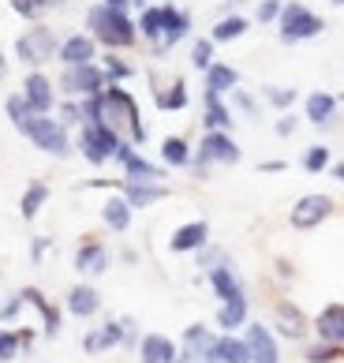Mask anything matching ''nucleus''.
<instances>
[{
  "label": "nucleus",
  "mask_w": 344,
  "mask_h": 363,
  "mask_svg": "<svg viewBox=\"0 0 344 363\" xmlns=\"http://www.w3.org/2000/svg\"><path fill=\"white\" fill-rule=\"evenodd\" d=\"M8 72H11V60H8V52L0 49V86L8 83Z\"/></svg>",
  "instance_id": "nucleus-57"
},
{
  "label": "nucleus",
  "mask_w": 344,
  "mask_h": 363,
  "mask_svg": "<svg viewBox=\"0 0 344 363\" xmlns=\"http://www.w3.org/2000/svg\"><path fill=\"white\" fill-rule=\"evenodd\" d=\"M120 330H124V348H127V352H135V345H139V337H142L139 322L131 318V315H120Z\"/></svg>",
  "instance_id": "nucleus-50"
},
{
  "label": "nucleus",
  "mask_w": 344,
  "mask_h": 363,
  "mask_svg": "<svg viewBox=\"0 0 344 363\" xmlns=\"http://www.w3.org/2000/svg\"><path fill=\"white\" fill-rule=\"evenodd\" d=\"M120 195L131 203V210H150L157 203L168 199V187L165 184H147V180H120Z\"/></svg>",
  "instance_id": "nucleus-28"
},
{
  "label": "nucleus",
  "mask_w": 344,
  "mask_h": 363,
  "mask_svg": "<svg viewBox=\"0 0 344 363\" xmlns=\"http://www.w3.org/2000/svg\"><path fill=\"white\" fill-rule=\"evenodd\" d=\"M270 326L273 333L281 341H292V345H303L311 337V318L307 311L296 303V300H288V296H277L273 307H270Z\"/></svg>",
  "instance_id": "nucleus-8"
},
{
  "label": "nucleus",
  "mask_w": 344,
  "mask_h": 363,
  "mask_svg": "<svg viewBox=\"0 0 344 363\" xmlns=\"http://www.w3.org/2000/svg\"><path fill=\"white\" fill-rule=\"evenodd\" d=\"M214 60H217V42H214V38H210V34L191 38V68L195 72H206Z\"/></svg>",
  "instance_id": "nucleus-40"
},
{
  "label": "nucleus",
  "mask_w": 344,
  "mask_h": 363,
  "mask_svg": "<svg viewBox=\"0 0 344 363\" xmlns=\"http://www.w3.org/2000/svg\"><path fill=\"white\" fill-rule=\"evenodd\" d=\"M16 330H19V341H23V356L34 352V345H38V337H42V330H38V326H16Z\"/></svg>",
  "instance_id": "nucleus-53"
},
{
  "label": "nucleus",
  "mask_w": 344,
  "mask_h": 363,
  "mask_svg": "<svg viewBox=\"0 0 344 363\" xmlns=\"http://www.w3.org/2000/svg\"><path fill=\"white\" fill-rule=\"evenodd\" d=\"M83 352L86 356H105L113 348H124V330H120V318H105L101 326H90L83 333Z\"/></svg>",
  "instance_id": "nucleus-21"
},
{
  "label": "nucleus",
  "mask_w": 344,
  "mask_h": 363,
  "mask_svg": "<svg viewBox=\"0 0 344 363\" xmlns=\"http://www.w3.org/2000/svg\"><path fill=\"white\" fill-rule=\"evenodd\" d=\"M273 281H277V285H292V281H296V266L288 259H273Z\"/></svg>",
  "instance_id": "nucleus-51"
},
{
  "label": "nucleus",
  "mask_w": 344,
  "mask_h": 363,
  "mask_svg": "<svg viewBox=\"0 0 344 363\" xmlns=\"http://www.w3.org/2000/svg\"><path fill=\"white\" fill-rule=\"evenodd\" d=\"M311 337L333 341L344 348V303H326L319 315L311 318Z\"/></svg>",
  "instance_id": "nucleus-27"
},
{
  "label": "nucleus",
  "mask_w": 344,
  "mask_h": 363,
  "mask_svg": "<svg viewBox=\"0 0 344 363\" xmlns=\"http://www.w3.org/2000/svg\"><path fill=\"white\" fill-rule=\"evenodd\" d=\"M120 259H124L127 266H135V262H139V251H131V247H124V251H120Z\"/></svg>",
  "instance_id": "nucleus-59"
},
{
  "label": "nucleus",
  "mask_w": 344,
  "mask_h": 363,
  "mask_svg": "<svg viewBox=\"0 0 344 363\" xmlns=\"http://www.w3.org/2000/svg\"><path fill=\"white\" fill-rule=\"evenodd\" d=\"M337 116H340V98H337V94H329V90H311L307 98H303V120H307L311 128L329 131V128L337 124Z\"/></svg>",
  "instance_id": "nucleus-17"
},
{
  "label": "nucleus",
  "mask_w": 344,
  "mask_h": 363,
  "mask_svg": "<svg viewBox=\"0 0 344 363\" xmlns=\"http://www.w3.org/2000/svg\"><path fill=\"white\" fill-rule=\"evenodd\" d=\"M105 4H113V8H131V0H105Z\"/></svg>",
  "instance_id": "nucleus-61"
},
{
  "label": "nucleus",
  "mask_w": 344,
  "mask_h": 363,
  "mask_svg": "<svg viewBox=\"0 0 344 363\" xmlns=\"http://www.w3.org/2000/svg\"><path fill=\"white\" fill-rule=\"evenodd\" d=\"M86 34L98 42V49H113V52H131L139 45V26H135V16L131 8H113L98 0V4L86 8Z\"/></svg>",
  "instance_id": "nucleus-1"
},
{
  "label": "nucleus",
  "mask_w": 344,
  "mask_h": 363,
  "mask_svg": "<svg viewBox=\"0 0 344 363\" xmlns=\"http://www.w3.org/2000/svg\"><path fill=\"white\" fill-rule=\"evenodd\" d=\"M255 169L262 172V177H270V172H285V169H288V161H285V157H270V161H258Z\"/></svg>",
  "instance_id": "nucleus-55"
},
{
  "label": "nucleus",
  "mask_w": 344,
  "mask_h": 363,
  "mask_svg": "<svg viewBox=\"0 0 344 363\" xmlns=\"http://www.w3.org/2000/svg\"><path fill=\"white\" fill-rule=\"evenodd\" d=\"M105 86H109V79H105L101 64H75V68H60L57 75V90L60 98H94V94H101Z\"/></svg>",
  "instance_id": "nucleus-9"
},
{
  "label": "nucleus",
  "mask_w": 344,
  "mask_h": 363,
  "mask_svg": "<svg viewBox=\"0 0 344 363\" xmlns=\"http://www.w3.org/2000/svg\"><path fill=\"white\" fill-rule=\"evenodd\" d=\"M150 86H154V105L161 113H183L191 105V86H188L183 75L168 79V83H161L157 75H150Z\"/></svg>",
  "instance_id": "nucleus-20"
},
{
  "label": "nucleus",
  "mask_w": 344,
  "mask_h": 363,
  "mask_svg": "<svg viewBox=\"0 0 344 363\" xmlns=\"http://www.w3.org/2000/svg\"><path fill=\"white\" fill-rule=\"evenodd\" d=\"M247 30H251V19L243 11H221L217 23L210 26V38H214L217 45H229V42H240Z\"/></svg>",
  "instance_id": "nucleus-32"
},
{
  "label": "nucleus",
  "mask_w": 344,
  "mask_h": 363,
  "mask_svg": "<svg viewBox=\"0 0 344 363\" xmlns=\"http://www.w3.org/2000/svg\"><path fill=\"white\" fill-rule=\"evenodd\" d=\"M135 26H139V42H147V49L161 45V30H165V11H161V4L139 8Z\"/></svg>",
  "instance_id": "nucleus-33"
},
{
  "label": "nucleus",
  "mask_w": 344,
  "mask_h": 363,
  "mask_svg": "<svg viewBox=\"0 0 344 363\" xmlns=\"http://www.w3.org/2000/svg\"><path fill=\"white\" fill-rule=\"evenodd\" d=\"M49 199H52V187L45 180H30L23 187V195H19V218L23 221H38L42 210L49 206Z\"/></svg>",
  "instance_id": "nucleus-31"
},
{
  "label": "nucleus",
  "mask_w": 344,
  "mask_h": 363,
  "mask_svg": "<svg viewBox=\"0 0 344 363\" xmlns=\"http://www.w3.org/2000/svg\"><path fill=\"white\" fill-rule=\"evenodd\" d=\"M19 94L26 98V105H30V113L34 116H45L57 109V101H60V90H57V79H52L45 68H30L23 75V83H19Z\"/></svg>",
  "instance_id": "nucleus-10"
},
{
  "label": "nucleus",
  "mask_w": 344,
  "mask_h": 363,
  "mask_svg": "<svg viewBox=\"0 0 344 363\" xmlns=\"http://www.w3.org/2000/svg\"><path fill=\"white\" fill-rule=\"evenodd\" d=\"M4 116H8V124L16 128V131H23V124L34 116V113H30V105H26V98H23L19 90H16V94H8V98H4Z\"/></svg>",
  "instance_id": "nucleus-43"
},
{
  "label": "nucleus",
  "mask_w": 344,
  "mask_h": 363,
  "mask_svg": "<svg viewBox=\"0 0 344 363\" xmlns=\"http://www.w3.org/2000/svg\"><path fill=\"white\" fill-rule=\"evenodd\" d=\"M326 4H333V8H344V0H326Z\"/></svg>",
  "instance_id": "nucleus-63"
},
{
  "label": "nucleus",
  "mask_w": 344,
  "mask_h": 363,
  "mask_svg": "<svg viewBox=\"0 0 344 363\" xmlns=\"http://www.w3.org/2000/svg\"><path fill=\"white\" fill-rule=\"evenodd\" d=\"M52 116H57L68 131H79V128L86 124V116H83V101H79V98H60V101H57V109H52Z\"/></svg>",
  "instance_id": "nucleus-39"
},
{
  "label": "nucleus",
  "mask_w": 344,
  "mask_h": 363,
  "mask_svg": "<svg viewBox=\"0 0 344 363\" xmlns=\"http://www.w3.org/2000/svg\"><path fill=\"white\" fill-rule=\"evenodd\" d=\"M19 135L30 143L38 154H45V157L64 161V157H71V154H75V131H68L52 113H45V116H30V120L23 124Z\"/></svg>",
  "instance_id": "nucleus-3"
},
{
  "label": "nucleus",
  "mask_w": 344,
  "mask_h": 363,
  "mask_svg": "<svg viewBox=\"0 0 344 363\" xmlns=\"http://www.w3.org/2000/svg\"><path fill=\"white\" fill-rule=\"evenodd\" d=\"M98 64H101V72H105V79H109V83H131V79H135V64H131L124 52L101 49Z\"/></svg>",
  "instance_id": "nucleus-35"
},
{
  "label": "nucleus",
  "mask_w": 344,
  "mask_h": 363,
  "mask_svg": "<svg viewBox=\"0 0 344 363\" xmlns=\"http://www.w3.org/2000/svg\"><path fill=\"white\" fill-rule=\"evenodd\" d=\"M273 131H277L281 139H292L296 131H299V116H296L292 109H288V113H281V116L273 120Z\"/></svg>",
  "instance_id": "nucleus-49"
},
{
  "label": "nucleus",
  "mask_w": 344,
  "mask_h": 363,
  "mask_svg": "<svg viewBox=\"0 0 344 363\" xmlns=\"http://www.w3.org/2000/svg\"><path fill=\"white\" fill-rule=\"evenodd\" d=\"M333 213H337V199L333 195L307 191V195H299L296 203L288 206V225H292L296 233H314V228H322Z\"/></svg>",
  "instance_id": "nucleus-7"
},
{
  "label": "nucleus",
  "mask_w": 344,
  "mask_h": 363,
  "mask_svg": "<svg viewBox=\"0 0 344 363\" xmlns=\"http://www.w3.org/2000/svg\"><path fill=\"white\" fill-rule=\"evenodd\" d=\"M202 281L210 285V292L217 296V303H221V300H236V296H247V285H243V277L236 274V262H232V259L221 262V266H214V270H206Z\"/></svg>",
  "instance_id": "nucleus-22"
},
{
  "label": "nucleus",
  "mask_w": 344,
  "mask_h": 363,
  "mask_svg": "<svg viewBox=\"0 0 344 363\" xmlns=\"http://www.w3.org/2000/svg\"><path fill=\"white\" fill-rule=\"evenodd\" d=\"M277 38L281 45H303V42H314V38L326 34V16H319L314 8L299 4V0H285L281 16H277Z\"/></svg>",
  "instance_id": "nucleus-5"
},
{
  "label": "nucleus",
  "mask_w": 344,
  "mask_h": 363,
  "mask_svg": "<svg viewBox=\"0 0 344 363\" xmlns=\"http://www.w3.org/2000/svg\"><path fill=\"white\" fill-rule=\"evenodd\" d=\"M191 157H195V143H191L188 135H165L161 143H157V161H161L165 169L188 172Z\"/></svg>",
  "instance_id": "nucleus-30"
},
{
  "label": "nucleus",
  "mask_w": 344,
  "mask_h": 363,
  "mask_svg": "<svg viewBox=\"0 0 344 363\" xmlns=\"http://www.w3.org/2000/svg\"><path fill=\"white\" fill-rule=\"evenodd\" d=\"M236 128V113L224 94L202 90V131H232Z\"/></svg>",
  "instance_id": "nucleus-25"
},
{
  "label": "nucleus",
  "mask_w": 344,
  "mask_h": 363,
  "mask_svg": "<svg viewBox=\"0 0 344 363\" xmlns=\"http://www.w3.org/2000/svg\"><path fill=\"white\" fill-rule=\"evenodd\" d=\"M296 101H299L296 86H262V105H270V109H277V113H288Z\"/></svg>",
  "instance_id": "nucleus-41"
},
{
  "label": "nucleus",
  "mask_w": 344,
  "mask_h": 363,
  "mask_svg": "<svg viewBox=\"0 0 344 363\" xmlns=\"http://www.w3.org/2000/svg\"><path fill=\"white\" fill-rule=\"evenodd\" d=\"M101 57L98 42L90 38L86 30H75V34H64L60 45H57V64L60 68H75V64H94Z\"/></svg>",
  "instance_id": "nucleus-18"
},
{
  "label": "nucleus",
  "mask_w": 344,
  "mask_h": 363,
  "mask_svg": "<svg viewBox=\"0 0 344 363\" xmlns=\"http://www.w3.org/2000/svg\"><path fill=\"white\" fill-rule=\"evenodd\" d=\"M329 177H333L337 184H344V161H333V165H329Z\"/></svg>",
  "instance_id": "nucleus-58"
},
{
  "label": "nucleus",
  "mask_w": 344,
  "mask_h": 363,
  "mask_svg": "<svg viewBox=\"0 0 344 363\" xmlns=\"http://www.w3.org/2000/svg\"><path fill=\"white\" fill-rule=\"evenodd\" d=\"M150 4V0H131V8H147Z\"/></svg>",
  "instance_id": "nucleus-62"
},
{
  "label": "nucleus",
  "mask_w": 344,
  "mask_h": 363,
  "mask_svg": "<svg viewBox=\"0 0 344 363\" xmlns=\"http://www.w3.org/2000/svg\"><path fill=\"white\" fill-rule=\"evenodd\" d=\"M101 289L94 285V281H75V285L64 292V315H71L79 322H90V318H98L101 315Z\"/></svg>",
  "instance_id": "nucleus-16"
},
{
  "label": "nucleus",
  "mask_w": 344,
  "mask_h": 363,
  "mask_svg": "<svg viewBox=\"0 0 344 363\" xmlns=\"http://www.w3.org/2000/svg\"><path fill=\"white\" fill-rule=\"evenodd\" d=\"M101 98H105V124L116 128L124 139H131L135 146H147L150 128H147V120H142V109H139L135 94H131L124 83H109Z\"/></svg>",
  "instance_id": "nucleus-2"
},
{
  "label": "nucleus",
  "mask_w": 344,
  "mask_h": 363,
  "mask_svg": "<svg viewBox=\"0 0 344 363\" xmlns=\"http://www.w3.org/2000/svg\"><path fill=\"white\" fill-rule=\"evenodd\" d=\"M240 86V72L232 68V64H224V60H214L210 68L202 72V90H214V94H229Z\"/></svg>",
  "instance_id": "nucleus-34"
},
{
  "label": "nucleus",
  "mask_w": 344,
  "mask_h": 363,
  "mask_svg": "<svg viewBox=\"0 0 344 363\" xmlns=\"http://www.w3.org/2000/svg\"><path fill=\"white\" fill-rule=\"evenodd\" d=\"M57 45H60V34L42 19V23H26V30L11 42V57H16L26 72L30 68H45V64L57 60Z\"/></svg>",
  "instance_id": "nucleus-4"
},
{
  "label": "nucleus",
  "mask_w": 344,
  "mask_h": 363,
  "mask_svg": "<svg viewBox=\"0 0 344 363\" xmlns=\"http://www.w3.org/2000/svg\"><path fill=\"white\" fill-rule=\"evenodd\" d=\"M8 11L16 19H23V23H42L45 16H42V8L34 4V0H8Z\"/></svg>",
  "instance_id": "nucleus-48"
},
{
  "label": "nucleus",
  "mask_w": 344,
  "mask_h": 363,
  "mask_svg": "<svg viewBox=\"0 0 344 363\" xmlns=\"http://www.w3.org/2000/svg\"><path fill=\"white\" fill-rule=\"evenodd\" d=\"M217 341V330L214 326H206V322H191V326H183L180 333V356H188V359H202L210 348H214Z\"/></svg>",
  "instance_id": "nucleus-29"
},
{
  "label": "nucleus",
  "mask_w": 344,
  "mask_h": 363,
  "mask_svg": "<svg viewBox=\"0 0 344 363\" xmlns=\"http://www.w3.org/2000/svg\"><path fill=\"white\" fill-rule=\"evenodd\" d=\"M229 259H232V255L224 251V247H217L214 240H210V244H206L202 251L195 255V266H198V270L206 274V270H214V266H221V262H229Z\"/></svg>",
  "instance_id": "nucleus-45"
},
{
  "label": "nucleus",
  "mask_w": 344,
  "mask_h": 363,
  "mask_svg": "<svg viewBox=\"0 0 344 363\" xmlns=\"http://www.w3.org/2000/svg\"><path fill=\"white\" fill-rule=\"evenodd\" d=\"M38 8H42V16H52V11H64L71 4V0H34Z\"/></svg>",
  "instance_id": "nucleus-56"
},
{
  "label": "nucleus",
  "mask_w": 344,
  "mask_h": 363,
  "mask_svg": "<svg viewBox=\"0 0 344 363\" xmlns=\"http://www.w3.org/2000/svg\"><path fill=\"white\" fill-rule=\"evenodd\" d=\"M340 359H344V348L333 341H322V337L303 341V363H340Z\"/></svg>",
  "instance_id": "nucleus-37"
},
{
  "label": "nucleus",
  "mask_w": 344,
  "mask_h": 363,
  "mask_svg": "<svg viewBox=\"0 0 344 363\" xmlns=\"http://www.w3.org/2000/svg\"><path fill=\"white\" fill-rule=\"evenodd\" d=\"M23 356V341L16 326H0V363H16Z\"/></svg>",
  "instance_id": "nucleus-44"
},
{
  "label": "nucleus",
  "mask_w": 344,
  "mask_h": 363,
  "mask_svg": "<svg viewBox=\"0 0 344 363\" xmlns=\"http://www.w3.org/2000/svg\"><path fill=\"white\" fill-rule=\"evenodd\" d=\"M210 240H214V228H210V221L202 218H195V221H183L172 228V236H168V251L172 255H198Z\"/></svg>",
  "instance_id": "nucleus-19"
},
{
  "label": "nucleus",
  "mask_w": 344,
  "mask_h": 363,
  "mask_svg": "<svg viewBox=\"0 0 344 363\" xmlns=\"http://www.w3.org/2000/svg\"><path fill=\"white\" fill-rule=\"evenodd\" d=\"M210 352H217L224 363H251L243 333H217V341H214V348H210Z\"/></svg>",
  "instance_id": "nucleus-36"
},
{
  "label": "nucleus",
  "mask_w": 344,
  "mask_h": 363,
  "mask_svg": "<svg viewBox=\"0 0 344 363\" xmlns=\"http://www.w3.org/2000/svg\"><path fill=\"white\" fill-rule=\"evenodd\" d=\"M180 363H195V359H188V356H180Z\"/></svg>",
  "instance_id": "nucleus-64"
},
{
  "label": "nucleus",
  "mask_w": 344,
  "mask_h": 363,
  "mask_svg": "<svg viewBox=\"0 0 344 363\" xmlns=\"http://www.w3.org/2000/svg\"><path fill=\"white\" fill-rule=\"evenodd\" d=\"M98 213H101V225L109 228L113 236H124V233H131L135 210H131V203H127V199H124L120 191L105 195V199H101V206H98Z\"/></svg>",
  "instance_id": "nucleus-24"
},
{
  "label": "nucleus",
  "mask_w": 344,
  "mask_h": 363,
  "mask_svg": "<svg viewBox=\"0 0 344 363\" xmlns=\"http://www.w3.org/2000/svg\"><path fill=\"white\" fill-rule=\"evenodd\" d=\"M49 251H52V240L49 236H30V262L34 266H42Z\"/></svg>",
  "instance_id": "nucleus-52"
},
{
  "label": "nucleus",
  "mask_w": 344,
  "mask_h": 363,
  "mask_svg": "<svg viewBox=\"0 0 344 363\" xmlns=\"http://www.w3.org/2000/svg\"><path fill=\"white\" fill-rule=\"evenodd\" d=\"M198 363H224V359H221L217 352H206V356H202V359H198Z\"/></svg>",
  "instance_id": "nucleus-60"
},
{
  "label": "nucleus",
  "mask_w": 344,
  "mask_h": 363,
  "mask_svg": "<svg viewBox=\"0 0 344 363\" xmlns=\"http://www.w3.org/2000/svg\"><path fill=\"white\" fill-rule=\"evenodd\" d=\"M243 341H247L251 363H281V337L273 333L270 322H255V318H251L243 326Z\"/></svg>",
  "instance_id": "nucleus-15"
},
{
  "label": "nucleus",
  "mask_w": 344,
  "mask_h": 363,
  "mask_svg": "<svg viewBox=\"0 0 344 363\" xmlns=\"http://www.w3.org/2000/svg\"><path fill=\"white\" fill-rule=\"evenodd\" d=\"M247 322H251V296H236V300L217 303V315H214L217 333H243Z\"/></svg>",
  "instance_id": "nucleus-26"
},
{
  "label": "nucleus",
  "mask_w": 344,
  "mask_h": 363,
  "mask_svg": "<svg viewBox=\"0 0 344 363\" xmlns=\"http://www.w3.org/2000/svg\"><path fill=\"white\" fill-rule=\"evenodd\" d=\"M329 165H333V150H329L326 143H314L299 154V169L307 172V177H322V172H329Z\"/></svg>",
  "instance_id": "nucleus-38"
},
{
  "label": "nucleus",
  "mask_w": 344,
  "mask_h": 363,
  "mask_svg": "<svg viewBox=\"0 0 344 363\" xmlns=\"http://www.w3.org/2000/svg\"><path fill=\"white\" fill-rule=\"evenodd\" d=\"M23 311H26V300H23V292L16 289L4 303H0V326H16V322L23 318Z\"/></svg>",
  "instance_id": "nucleus-46"
},
{
  "label": "nucleus",
  "mask_w": 344,
  "mask_h": 363,
  "mask_svg": "<svg viewBox=\"0 0 344 363\" xmlns=\"http://www.w3.org/2000/svg\"><path fill=\"white\" fill-rule=\"evenodd\" d=\"M188 172H191V177L195 180H210V172H214V165H210V161H202V157H191V165H188Z\"/></svg>",
  "instance_id": "nucleus-54"
},
{
  "label": "nucleus",
  "mask_w": 344,
  "mask_h": 363,
  "mask_svg": "<svg viewBox=\"0 0 344 363\" xmlns=\"http://www.w3.org/2000/svg\"><path fill=\"white\" fill-rule=\"evenodd\" d=\"M135 356L139 363H180V341H172L168 333H142Z\"/></svg>",
  "instance_id": "nucleus-23"
},
{
  "label": "nucleus",
  "mask_w": 344,
  "mask_h": 363,
  "mask_svg": "<svg viewBox=\"0 0 344 363\" xmlns=\"http://www.w3.org/2000/svg\"><path fill=\"white\" fill-rule=\"evenodd\" d=\"M195 154L214 169H232L243 161V146L232 139V131H202V139L195 143Z\"/></svg>",
  "instance_id": "nucleus-11"
},
{
  "label": "nucleus",
  "mask_w": 344,
  "mask_h": 363,
  "mask_svg": "<svg viewBox=\"0 0 344 363\" xmlns=\"http://www.w3.org/2000/svg\"><path fill=\"white\" fill-rule=\"evenodd\" d=\"M109 266H113V251L105 240L98 236H86V240H79V247L71 255V270L83 277V281H98L109 274Z\"/></svg>",
  "instance_id": "nucleus-12"
},
{
  "label": "nucleus",
  "mask_w": 344,
  "mask_h": 363,
  "mask_svg": "<svg viewBox=\"0 0 344 363\" xmlns=\"http://www.w3.org/2000/svg\"><path fill=\"white\" fill-rule=\"evenodd\" d=\"M281 8H285V0H258V4H255V16H251V23L273 26L277 16H281Z\"/></svg>",
  "instance_id": "nucleus-47"
},
{
  "label": "nucleus",
  "mask_w": 344,
  "mask_h": 363,
  "mask_svg": "<svg viewBox=\"0 0 344 363\" xmlns=\"http://www.w3.org/2000/svg\"><path fill=\"white\" fill-rule=\"evenodd\" d=\"M229 105H232V113H240V116H247V120H258V116H262V98H255V94L243 90V86H236V90L229 94Z\"/></svg>",
  "instance_id": "nucleus-42"
},
{
  "label": "nucleus",
  "mask_w": 344,
  "mask_h": 363,
  "mask_svg": "<svg viewBox=\"0 0 344 363\" xmlns=\"http://www.w3.org/2000/svg\"><path fill=\"white\" fill-rule=\"evenodd\" d=\"M161 11H165V30H161V45H154L150 49V57H168L172 49H176L180 42H188L191 38V30H195V19H191V11L188 8H180V4H172V0H165L161 4Z\"/></svg>",
  "instance_id": "nucleus-13"
},
{
  "label": "nucleus",
  "mask_w": 344,
  "mask_h": 363,
  "mask_svg": "<svg viewBox=\"0 0 344 363\" xmlns=\"http://www.w3.org/2000/svg\"><path fill=\"white\" fill-rule=\"evenodd\" d=\"M19 292H23L26 307H30V311L38 315V322H42V326H38V330H42V337L45 341H57L60 330H64V303H52L38 285H23Z\"/></svg>",
  "instance_id": "nucleus-14"
},
{
  "label": "nucleus",
  "mask_w": 344,
  "mask_h": 363,
  "mask_svg": "<svg viewBox=\"0 0 344 363\" xmlns=\"http://www.w3.org/2000/svg\"><path fill=\"white\" fill-rule=\"evenodd\" d=\"M120 143H124V135L116 128H109L105 120H86V124L75 131V154L83 157L86 165H94V169L113 165L116 146Z\"/></svg>",
  "instance_id": "nucleus-6"
}]
</instances>
